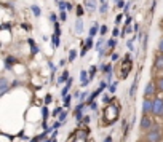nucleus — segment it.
I'll return each mask as SVG.
<instances>
[{"label": "nucleus", "mask_w": 163, "mask_h": 142, "mask_svg": "<svg viewBox=\"0 0 163 142\" xmlns=\"http://www.w3.org/2000/svg\"><path fill=\"white\" fill-rule=\"evenodd\" d=\"M118 35H122V32H120V29H118V27H115L114 30H112V37H114V38H117Z\"/></svg>", "instance_id": "nucleus-31"}, {"label": "nucleus", "mask_w": 163, "mask_h": 142, "mask_svg": "<svg viewBox=\"0 0 163 142\" xmlns=\"http://www.w3.org/2000/svg\"><path fill=\"white\" fill-rule=\"evenodd\" d=\"M154 67L157 70H163V53H160L158 56L155 57V61H154Z\"/></svg>", "instance_id": "nucleus-10"}, {"label": "nucleus", "mask_w": 163, "mask_h": 142, "mask_svg": "<svg viewBox=\"0 0 163 142\" xmlns=\"http://www.w3.org/2000/svg\"><path fill=\"white\" fill-rule=\"evenodd\" d=\"M131 21H133V18L128 15V16H127V21H125V26H130V24H131Z\"/></svg>", "instance_id": "nucleus-45"}, {"label": "nucleus", "mask_w": 163, "mask_h": 142, "mask_svg": "<svg viewBox=\"0 0 163 142\" xmlns=\"http://www.w3.org/2000/svg\"><path fill=\"white\" fill-rule=\"evenodd\" d=\"M88 98H90V96H88V93H80V102H85V101H88Z\"/></svg>", "instance_id": "nucleus-30"}, {"label": "nucleus", "mask_w": 163, "mask_h": 142, "mask_svg": "<svg viewBox=\"0 0 163 142\" xmlns=\"http://www.w3.org/2000/svg\"><path fill=\"white\" fill-rule=\"evenodd\" d=\"M75 32L77 34L83 32V19H82V18H77V19H75Z\"/></svg>", "instance_id": "nucleus-15"}, {"label": "nucleus", "mask_w": 163, "mask_h": 142, "mask_svg": "<svg viewBox=\"0 0 163 142\" xmlns=\"http://www.w3.org/2000/svg\"><path fill=\"white\" fill-rule=\"evenodd\" d=\"M51 101H53V96H51V94H46L45 96V104H50Z\"/></svg>", "instance_id": "nucleus-39"}, {"label": "nucleus", "mask_w": 163, "mask_h": 142, "mask_svg": "<svg viewBox=\"0 0 163 142\" xmlns=\"http://www.w3.org/2000/svg\"><path fill=\"white\" fill-rule=\"evenodd\" d=\"M59 19H61V21L67 19V11H61V13H59Z\"/></svg>", "instance_id": "nucleus-35"}, {"label": "nucleus", "mask_w": 163, "mask_h": 142, "mask_svg": "<svg viewBox=\"0 0 163 142\" xmlns=\"http://www.w3.org/2000/svg\"><path fill=\"white\" fill-rule=\"evenodd\" d=\"M122 18H123L122 15H118V16L115 18V24H120V22H122Z\"/></svg>", "instance_id": "nucleus-46"}, {"label": "nucleus", "mask_w": 163, "mask_h": 142, "mask_svg": "<svg viewBox=\"0 0 163 142\" xmlns=\"http://www.w3.org/2000/svg\"><path fill=\"white\" fill-rule=\"evenodd\" d=\"M83 5H85L86 10H90V11H94V10L98 8V2H96V0H85Z\"/></svg>", "instance_id": "nucleus-12"}, {"label": "nucleus", "mask_w": 163, "mask_h": 142, "mask_svg": "<svg viewBox=\"0 0 163 142\" xmlns=\"http://www.w3.org/2000/svg\"><path fill=\"white\" fill-rule=\"evenodd\" d=\"M160 139H162V129L160 126L154 125L146 133V142H160Z\"/></svg>", "instance_id": "nucleus-1"}, {"label": "nucleus", "mask_w": 163, "mask_h": 142, "mask_svg": "<svg viewBox=\"0 0 163 142\" xmlns=\"http://www.w3.org/2000/svg\"><path fill=\"white\" fill-rule=\"evenodd\" d=\"M130 8H131V2H128V3L125 5V8H123V10H125V13H127V16H128V13H130Z\"/></svg>", "instance_id": "nucleus-40"}, {"label": "nucleus", "mask_w": 163, "mask_h": 142, "mask_svg": "<svg viewBox=\"0 0 163 142\" xmlns=\"http://www.w3.org/2000/svg\"><path fill=\"white\" fill-rule=\"evenodd\" d=\"M152 115L154 117H163V99L155 98L152 104Z\"/></svg>", "instance_id": "nucleus-2"}, {"label": "nucleus", "mask_w": 163, "mask_h": 142, "mask_svg": "<svg viewBox=\"0 0 163 142\" xmlns=\"http://www.w3.org/2000/svg\"><path fill=\"white\" fill-rule=\"evenodd\" d=\"M69 72H67V70H64V72H62L61 73V75H59V77H58V81H56V83H58V85H61V83H64V81H66V83H67V81H69Z\"/></svg>", "instance_id": "nucleus-13"}, {"label": "nucleus", "mask_w": 163, "mask_h": 142, "mask_svg": "<svg viewBox=\"0 0 163 142\" xmlns=\"http://www.w3.org/2000/svg\"><path fill=\"white\" fill-rule=\"evenodd\" d=\"M96 70H98V67H96V65H91V67H90V72H88V75H90L91 80H93L94 75H96Z\"/></svg>", "instance_id": "nucleus-26"}, {"label": "nucleus", "mask_w": 163, "mask_h": 142, "mask_svg": "<svg viewBox=\"0 0 163 142\" xmlns=\"http://www.w3.org/2000/svg\"><path fill=\"white\" fill-rule=\"evenodd\" d=\"M125 5H127V3H125L123 0H120V2H118V3L115 5V7H118V8H125Z\"/></svg>", "instance_id": "nucleus-44"}, {"label": "nucleus", "mask_w": 163, "mask_h": 142, "mask_svg": "<svg viewBox=\"0 0 163 142\" xmlns=\"http://www.w3.org/2000/svg\"><path fill=\"white\" fill-rule=\"evenodd\" d=\"M83 109H85V102H80L77 106V109H75V112H74L77 122H83Z\"/></svg>", "instance_id": "nucleus-7"}, {"label": "nucleus", "mask_w": 163, "mask_h": 142, "mask_svg": "<svg viewBox=\"0 0 163 142\" xmlns=\"http://www.w3.org/2000/svg\"><path fill=\"white\" fill-rule=\"evenodd\" d=\"M102 101L106 102V104H109V96H104V98H102Z\"/></svg>", "instance_id": "nucleus-54"}, {"label": "nucleus", "mask_w": 163, "mask_h": 142, "mask_svg": "<svg viewBox=\"0 0 163 142\" xmlns=\"http://www.w3.org/2000/svg\"><path fill=\"white\" fill-rule=\"evenodd\" d=\"M67 5H69V2H64V0H59V2H58V7H59L61 11H66V10H67Z\"/></svg>", "instance_id": "nucleus-22"}, {"label": "nucleus", "mask_w": 163, "mask_h": 142, "mask_svg": "<svg viewBox=\"0 0 163 142\" xmlns=\"http://www.w3.org/2000/svg\"><path fill=\"white\" fill-rule=\"evenodd\" d=\"M158 51H160V53H163V37L160 38V42H158Z\"/></svg>", "instance_id": "nucleus-42"}, {"label": "nucleus", "mask_w": 163, "mask_h": 142, "mask_svg": "<svg viewBox=\"0 0 163 142\" xmlns=\"http://www.w3.org/2000/svg\"><path fill=\"white\" fill-rule=\"evenodd\" d=\"M152 104H154V99L152 98H144V101H142V114L144 115L152 114Z\"/></svg>", "instance_id": "nucleus-5"}, {"label": "nucleus", "mask_w": 163, "mask_h": 142, "mask_svg": "<svg viewBox=\"0 0 163 142\" xmlns=\"http://www.w3.org/2000/svg\"><path fill=\"white\" fill-rule=\"evenodd\" d=\"M133 43H135L133 40H130V42L127 43V46H128V50H130V51H133V50H135V45H133Z\"/></svg>", "instance_id": "nucleus-38"}, {"label": "nucleus", "mask_w": 163, "mask_h": 142, "mask_svg": "<svg viewBox=\"0 0 163 142\" xmlns=\"http://www.w3.org/2000/svg\"><path fill=\"white\" fill-rule=\"evenodd\" d=\"M30 10H32V13H34V16H35V18H40V15H42L40 7H37V5H30Z\"/></svg>", "instance_id": "nucleus-17"}, {"label": "nucleus", "mask_w": 163, "mask_h": 142, "mask_svg": "<svg viewBox=\"0 0 163 142\" xmlns=\"http://www.w3.org/2000/svg\"><path fill=\"white\" fill-rule=\"evenodd\" d=\"M136 88H138V77L135 78V81H133V85H131V88H130V96H131V98L135 96V93H136Z\"/></svg>", "instance_id": "nucleus-20"}, {"label": "nucleus", "mask_w": 163, "mask_h": 142, "mask_svg": "<svg viewBox=\"0 0 163 142\" xmlns=\"http://www.w3.org/2000/svg\"><path fill=\"white\" fill-rule=\"evenodd\" d=\"M42 115H43V122H45L46 117H48V107H43V109H42Z\"/></svg>", "instance_id": "nucleus-33"}, {"label": "nucleus", "mask_w": 163, "mask_h": 142, "mask_svg": "<svg viewBox=\"0 0 163 142\" xmlns=\"http://www.w3.org/2000/svg\"><path fill=\"white\" fill-rule=\"evenodd\" d=\"M75 57H77V50H70L69 51V59H67V61H75Z\"/></svg>", "instance_id": "nucleus-25"}, {"label": "nucleus", "mask_w": 163, "mask_h": 142, "mask_svg": "<svg viewBox=\"0 0 163 142\" xmlns=\"http://www.w3.org/2000/svg\"><path fill=\"white\" fill-rule=\"evenodd\" d=\"M66 118H67V112L64 110V112L59 115V122H61V123H66Z\"/></svg>", "instance_id": "nucleus-32"}, {"label": "nucleus", "mask_w": 163, "mask_h": 142, "mask_svg": "<svg viewBox=\"0 0 163 142\" xmlns=\"http://www.w3.org/2000/svg\"><path fill=\"white\" fill-rule=\"evenodd\" d=\"M74 8V5L72 3H70V2H69V5H67V11H70V10H72Z\"/></svg>", "instance_id": "nucleus-55"}, {"label": "nucleus", "mask_w": 163, "mask_h": 142, "mask_svg": "<svg viewBox=\"0 0 163 142\" xmlns=\"http://www.w3.org/2000/svg\"><path fill=\"white\" fill-rule=\"evenodd\" d=\"M139 30V26L138 24H133V32H138Z\"/></svg>", "instance_id": "nucleus-50"}, {"label": "nucleus", "mask_w": 163, "mask_h": 142, "mask_svg": "<svg viewBox=\"0 0 163 142\" xmlns=\"http://www.w3.org/2000/svg\"><path fill=\"white\" fill-rule=\"evenodd\" d=\"M78 137H80V139H85V137H86V131H80Z\"/></svg>", "instance_id": "nucleus-47"}, {"label": "nucleus", "mask_w": 163, "mask_h": 142, "mask_svg": "<svg viewBox=\"0 0 163 142\" xmlns=\"http://www.w3.org/2000/svg\"><path fill=\"white\" fill-rule=\"evenodd\" d=\"M107 32H109V27H107L106 24H102V26H101V29H99V34H101V37H104Z\"/></svg>", "instance_id": "nucleus-27"}, {"label": "nucleus", "mask_w": 163, "mask_h": 142, "mask_svg": "<svg viewBox=\"0 0 163 142\" xmlns=\"http://www.w3.org/2000/svg\"><path fill=\"white\" fill-rule=\"evenodd\" d=\"M155 93H157V83L149 81L146 85V88H144V96H146V98H152Z\"/></svg>", "instance_id": "nucleus-4"}, {"label": "nucleus", "mask_w": 163, "mask_h": 142, "mask_svg": "<svg viewBox=\"0 0 163 142\" xmlns=\"http://www.w3.org/2000/svg\"><path fill=\"white\" fill-rule=\"evenodd\" d=\"M58 16H56V15H54V13H51V15H50V21H51V22H53V24H56V22H58Z\"/></svg>", "instance_id": "nucleus-36"}, {"label": "nucleus", "mask_w": 163, "mask_h": 142, "mask_svg": "<svg viewBox=\"0 0 163 142\" xmlns=\"http://www.w3.org/2000/svg\"><path fill=\"white\" fill-rule=\"evenodd\" d=\"M152 126H154L152 118L149 117V115H142V117H141V122H139V129L141 131H149Z\"/></svg>", "instance_id": "nucleus-3"}, {"label": "nucleus", "mask_w": 163, "mask_h": 142, "mask_svg": "<svg viewBox=\"0 0 163 142\" xmlns=\"http://www.w3.org/2000/svg\"><path fill=\"white\" fill-rule=\"evenodd\" d=\"M70 106V96H67V98L64 99V109L66 107H69Z\"/></svg>", "instance_id": "nucleus-41"}, {"label": "nucleus", "mask_w": 163, "mask_h": 142, "mask_svg": "<svg viewBox=\"0 0 163 142\" xmlns=\"http://www.w3.org/2000/svg\"><path fill=\"white\" fill-rule=\"evenodd\" d=\"M5 69L7 70H11L13 69V64H15V62H16V57H13V56H7L5 57Z\"/></svg>", "instance_id": "nucleus-11"}, {"label": "nucleus", "mask_w": 163, "mask_h": 142, "mask_svg": "<svg viewBox=\"0 0 163 142\" xmlns=\"http://www.w3.org/2000/svg\"><path fill=\"white\" fill-rule=\"evenodd\" d=\"M27 43H29V46H30V54H32V56H35V54L38 53V48H37L35 42H34L32 38H27Z\"/></svg>", "instance_id": "nucleus-14"}, {"label": "nucleus", "mask_w": 163, "mask_h": 142, "mask_svg": "<svg viewBox=\"0 0 163 142\" xmlns=\"http://www.w3.org/2000/svg\"><path fill=\"white\" fill-rule=\"evenodd\" d=\"M10 27H11V26H10L8 22H5V24H2V29H10Z\"/></svg>", "instance_id": "nucleus-51"}, {"label": "nucleus", "mask_w": 163, "mask_h": 142, "mask_svg": "<svg viewBox=\"0 0 163 142\" xmlns=\"http://www.w3.org/2000/svg\"><path fill=\"white\" fill-rule=\"evenodd\" d=\"M110 59H112V61H118V59H120V54H118V53H112V54H110Z\"/></svg>", "instance_id": "nucleus-34"}, {"label": "nucleus", "mask_w": 163, "mask_h": 142, "mask_svg": "<svg viewBox=\"0 0 163 142\" xmlns=\"http://www.w3.org/2000/svg\"><path fill=\"white\" fill-rule=\"evenodd\" d=\"M99 70L104 72L106 75H109V73H112V64H101L99 65Z\"/></svg>", "instance_id": "nucleus-16"}, {"label": "nucleus", "mask_w": 163, "mask_h": 142, "mask_svg": "<svg viewBox=\"0 0 163 142\" xmlns=\"http://www.w3.org/2000/svg\"><path fill=\"white\" fill-rule=\"evenodd\" d=\"M99 88H101V89H106V88H107V81L102 80L101 83H99Z\"/></svg>", "instance_id": "nucleus-43"}, {"label": "nucleus", "mask_w": 163, "mask_h": 142, "mask_svg": "<svg viewBox=\"0 0 163 142\" xmlns=\"http://www.w3.org/2000/svg\"><path fill=\"white\" fill-rule=\"evenodd\" d=\"M51 43H53V48H58L59 43H61V42H59V35L53 34V35H51Z\"/></svg>", "instance_id": "nucleus-19"}, {"label": "nucleus", "mask_w": 163, "mask_h": 142, "mask_svg": "<svg viewBox=\"0 0 163 142\" xmlns=\"http://www.w3.org/2000/svg\"><path fill=\"white\" fill-rule=\"evenodd\" d=\"M90 107H91V110H96V109H98V104H96V102H91Z\"/></svg>", "instance_id": "nucleus-48"}, {"label": "nucleus", "mask_w": 163, "mask_h": 142, "mask_svg": "<svg viewBox=\"0 0 163 142\" xmlns=\"http://www.w3.org/2000/svg\"><path fill=\"white\" fill-rule=\"evenodd\" d=\"M93 46H96V43L93 42V38H91V37H88V38L85 40V45H83V48H82V51H80V56L83 57L86 53H88V50H91Z\"/></svg>", "instance_id": "nucleus-6"}, {"label": "nucleus", "mask_w": 163, "mask_h": 142, "mask_svg": "<svg viewBox=\"0 0 163 142\" xmlns=\"http://www.w3.org/2000/svg\"><path fill=\"white\" fill-rule=\"evenodd\" d=\"M117 86H118V81H114V83L109 86V93H110V94H114L115 91H117Z\"/></svg>", "instance_id": "nucleus-28"}, {"label": "nucleus", "mask_w": 163, "mask_h": 142, "mask_svg": "<svg viewBox=\"0 0 163 142\" xmlns=\"http://www.w3.org/2000/svg\"><path fill=\"white\" fill-rule=\"evenodd\" d=\"M51 142H56V141H54V139H53V141H51Z\"/></svg>", "instance_id": "nucleus-59"}, {"label": "nucleus", "mask_w": 163, "mask_h": 142, "mask_svg": "<svg viewBox=\"0 0 163 142\" xmlns=\"http://www.w3.org/2000/svg\"><path fill=\"white\" fill-rule=\"evenodd\" d=\"M101 2H102V3H106V0H101Z\"/></svg>", "instance_id": "nucleus-58"}, {"label": "nucleus", "mask_w": 163, "mask_h": 142, "mask_svg": "<svg viewBox=\"0 0 163 142\" xmlns=\"http://www.w3.org/2000/svg\"><path fill=\"white\" fill-rule=\"evenodd\" d=\"M48 67H50V70H51V80H53V77H54V73H56V64H53L51 61H48Z\"/></svg>", "instance_id": "nucleus-24"}, {"label": "nucleus", "mask_w": 163, "mask_h": 142, "mask_svg": "<svg viewBox=\"0 0 163 142\" xmlns=\"http://www.w3.org/2000/svg\"><path fill=\"white\" fill-rule=\"evenodd\" d=\"M30 142H42V141H40V137L37 136V137H34V139H32V141H30Z\"/></svg>", "instance_id": "nucleus-53"}, {"label": "nucleus", "mask_w": 163, "mask_h": 142, "mask_svg": "<svg viewBox=\"0 0 163 142\" xmlns=\"http://www.w3.org/2000/svg\"><path fill=\"white\" fill-rule=\"evenodd\" d=\"M66 62H67L66 59H61V61H59V67H64V65H66Z\"/></svg>", "instance_id": "nucleus-49"}, {"label": "nucleus", "mask_w": 163, "mask_h": 142, "mask_svg": "<svg viewBox=\"0 0 163 142\" xmlns=\"http://www.w3.org/2000/svg\"><path fill=\"white\" fill-rule=\"evenodd\" d=\"M7 91H8V81L5 77H2L0 78V96L7 94Z\"/></svg>", "instance_id": "nucleus-9"}, {"label": "nucleus", "mask_w": 163, "mask_h": 142, "mask_svg": "<svg viewBox=\"0 0 163 142\" xmlns=\"http://www.w3.org/2000/svg\"><path fill=\"white\" fill-rule=\"evenodd\" d=\"M90 120H91L90 117H83V123H90Z\"/></svg>", "instance_id": "nucleus-52"}, {"label": "nucleus", "mask_w": 163, "mask_h": 142, "mask_svg": "<svg viewBox=\"0 0 163 142\" xmlns=\"http://www.w3.org/2000/svg\"><path fill=\"white\" fill-rule=\"evenodd\" d=\"M155 83H157V89L163 93V77H162V78H158V80L155 81Z\"/></svg>", "instance_id": "nucleus-29"}, {"label": "nucleus", "mask_w": 163, "mask_h": 142, "mask_svg": "<svg viewBox=\"0 0 163 142\" xmlns=\"http://www.w3.org/2000/svg\"><path fill=\"white\" fill-rule=\"evenodd\" d=\"M99 29H101V27H99L98 24H93V27L90 29V35H88V37H91V38H93V37L99 32Z\"/></svg>", "instance_id": "nucleus-21"}, {"label": "nucleus", "mask_w": 163, "mask_h": 142, "mask_svg": "<svg viewBox=\"0 0 163 142\" xmlns=\"http://www.w3.org/2000/svg\"><path fill=\"white\" fill-rule=\"evenodd\" d=\"M82 15H83V8L78 5V7H77V18H82Z\"/></svg>", "instance_id": "nucleus-37"}, {"label": "nucleus", "mask_w": 163, "mask_h": 142, "mask_svg": "<svg viewBox=\"0 0 163 142\" xmlns=\"http://www.w3.org/2000/svg\"><path fill=\"white\" fill-rule=\"evenodd\" d=\"M117 38H114V37H112V38H110V40H107V43H106V46L109 50H112V48H115V46H117Z\"/></svg>", "instance_id": "nucleus-18"}, {"label": "nucleus", "mask_w": 163, "mask_h": 142, "mask_svg": "<svg viewBox=\"0 0 163 142\" xmlns=\"http://www.w3.org/2000/svg\"><path fill=\"white\" fill-rule=\"evenodd\" d=\"M80 81H82V86H83V88L90 85L91 78H90V75H88V72H86V70H82V72H80Z\"/></svg>", "instance_id": "nucleus-8"}, {"label": "nucleus", "mask_w": 163, "mask_h": 142, "mask_svg": "<svg viewBox=\"0 0 163 142\" xmlns=\"http://www.w3.org/2000/svg\"><path fill=\"white\" fill-rule=\"evenodd\" d=\"M114 2H115V3H118V2H120V0H114Z\"/></svg>", "instance_id": "nucleus-57"}, {"label": "nucleus", "mask_w": 163, "mask_h": 142, "mask_svg": "<svg viewBox=\"0 0 163 142\" xmlns=\"http://www.w3.org/2000/svg\"><path fill=\"white\" fill-rule=\"evenodd\" d=\"M104 142H112V137H110V136H107V137L104 139Z\"/></svg>", "instance_id": "nucleus-56"}, {"label": "nucleus", "mask_w": 163, "mask_h": 142, "mask_svg": "<svg viewBox=\"0 0 163 142\" xmlns=\"http://www.w3.org/2000/svg\"><path fill=\"white\" fill-rule=\"evenodd\" d=\"M107 11H109V3L106 2V3H102L101 7H99V13H101V15H106Z\"/></svg>", "instance_id": "nucleus-23"}]
</instances>
